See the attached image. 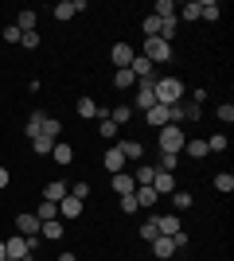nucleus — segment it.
Segmentation results:
<instances>
[{
    "mask_svg": "<svg viewBox=\"0 0 234 261\" xmlns=\"http://www.w3.org/2000/svg\"><path fill=\"white\" fill-rule=\"evenodd\" d=\"M152 94H156V106H179V98H184V82L172 78V74H164V78H156Z\"/></svg>",
    "mask_w": 234,
    "mask_h": 261,
    "instance_id": "1",
    "label": "nucleus"
},
{
    "mask_svg": "<svg viewBox=\"0 0 234 261\" xmlns=\"http://www.w3.org/2000/svg\"><path fill=\"white\" fill-rule=\"evenodd\" d=\"M156 133H160V152H172V156L184 152V144H188V133L179 129V125H164V129H156Z\"/></svg>",
    "mask_w": 234,
    "mask_h": 261,
    "instance_id": "2",
    "label": "nucleus"
},
{
    "mask_svg": "<svg viewBox=\"0 0 234 261\" xmlns=\"http://www.w3.org/2000/svg\"><path fill=\"white\" fill-rule=\"evenodd\" d=\"M141 55H145L148 63H172V43H164V39H160V35H152V39H145V43H141Z\"/></svg>",
    "mask_w": 234,
    "mask_h": 261,
    "instance_id": "3",
    "label": "nucleus"
},
{
    "mask_svg": "<svg viewBox=\"0 0 234 261\" xmlns=\"http://www.w3.org/2000/svg\"><path fill=\"white\" fill-rule=\"evenodd\" d=\"M156 78H160V74H148V78H141V82H137V109H145V113L156 106V94H152Z\"/></svg>",
    "mask_w": 234,
    "mask_h": 261,
    "instance_id": "4",
    "label": "nucleus"
},
{
    "mask_svg": "<svg viewBox=\"0 0 234 261\" xmlns=\"http://www.w3.org/2000/svg\"><path fill=\"white\" fill-rule=\"evenodd\" d=\"M4 257H12V261L32 257V253H28V238H23V234H12V238L4 242Z\"/></svg>",
    "mask_w": 234,
    "mask_h": 261,
    "instance_id": "5",
    "label": "nucleus"
},
{
    "mask_svg": "<svg viewBox=\"0 0 234 261\" xmlns=\"http://www.w3.org/2000/svg\"><path fill=\"white\" fill-rule=\"evenodd\" d=\"M117 148H121L125 164H141V156H145V144H141V141H129V137H117Z\"/></svg>",
    "mask_w": 234,
    "mask_h": 261,
    "instance_id": "6",
    "label": "nucleus"
},
{
    "mask_svg": "<svg viewBox=\"0 0 234 261\" xmlns=\"http://www.w3.org/2000/svg\"><path fill=\"white\" fill-rule=\"evenodd\" d=\"M110 59H113V66H117V70H125V66L137 59V51H133V43H113Z\"/></svg>",
    "mask_w": 234,
    "mask_h": 261,
    "instance_id": "7",
    "label": "nucleus"
},
{
    "mask_svg": "<svg viewBox=\"0 0 234 261\" xmlns=\"http://www.w3.org/2000/svg\"><path fill=\"white\" fill-rule=\"evenodd\" d=\"M51 12H55V20H70V16H78V12H86V0H59Z\"/></svg>",
    "mask_w": 234,
    "mask_h": 261,
    "instance_id": "8",
    "label": "nucleus"
},
{
    "mask_svg": "<svg viewBox=\"0 0 234 261\" xmlns=\"http://www.w3.org/2000/svg\"><path fill=\"white\" fill-rule=\"evenodd\" d=\"M145 121L152 125V129H164V125H172V106H152L145 113Z\"/></svg>",
    "mask_w": 234,
    "mask_h": 261,
    "instance_id": "9",
    "label": "nucleus"
},
{
    "mask_svg": "<svg viewBox=\"0 0 234 261\" xmlns=\"http://www.w3.org/2000/svg\"><path fill=\"white\" fill-rule=\"evenodd\" d=\"M101 164H106V172H113V175H117V172H125V168H129L117 144H113V148H106V156H101Z\"/></svg>",
    "mask_w": 234,
    "mask_h": 261,
    "instance_id": "10",
    "label": "nucleus"
},
{
    "mask_svg": "<svg viewBox=\"0 0 234 261\" xmlns=\"http://www.w3.org/2000/svg\"><path fill=\"white\" fill-rule=\"evenodd\" d=\"M152 191H156L160 199H168L172 191H176V175H172V172H156V179H152Z\"/></svg>",
    "mask_w": 234,
    "mask_h": 261,
    "instance_id": "11",
    "label": "nucleus"
},
{
    "mask_svg": "<svg viewBox=\"0 0 234 261\" xmlns=\"http://www.w3.org/2000/svg\"><path fill=\"white\" fill-rule=\"evenodd\" d=\"M156 230H160L164 238H172V234L184 230V222H179V215H156Z\"/></svg>",
    "mask_w": 234,
    "mask_h": 261,
    "instance_id": "12",
    "label": "nucleus"
},
{
    "mask_svg": "<svg viewBox=\"0 0 234 261\" xmlns=\"http://www.w3.org/2000/svg\"><path fill=\"white\" fill-rule=\"evenodd\" d=\"M67 195H70V187L63 184V179H51V184L43 187V199H47V203H63Z\"/></svg>",
    "mask_w": 234,
    "mask_h": 261,
    "instance_id": "13",
    "label": "nucleus"
},
{
    "mask_svg": "<svg viewBox=\"0 0 234 261\" xmlns=\"http://www.w3.org/2000/svg\"><path fill=\"white\" fill-rule=\"evenodd\" d=\"M129 175H133V184H137V187H152V179H156V168H152V164H137V168H133Z\"/></svg>",
    "mask_w": 234,
    "mask_h": 261,
    "instance_id": "14",
    "label": "nucleus"
},
{
    "mask_svg": "<svg viewBox=\"0 0 234 261\" xmlns=\"http://www.w3.org/2000/svg\"><path fill=\"white\" fill-rule=\"evenodd\" d=\"M78 215H82V199L67 195L63 203H59V218H63V222H70V218H78Z\"/></svg>",
    "mask_w": 234,
    "mask_h": 261,
    "instance_id": "15",
    "label": "nucleus"
},
{
    "mask_svg": "<svg viewBox=\"0 0 234 261\" xmlns=\"http://www.w3.org/2000/svg\"><path fill=\"white\" fill-rule=\"evenodd\" d=\"M16 230H20L23 238H35V234H39V218L35 215H16Z\"/></svg>",
    "mask_w": 234,
    "mask_h": 261,
    "instance_id": "16",
    "label": "nucleus"
},
{
    "mask_svg": "<svg viewBox=\"0 0 234 261\" xmlns=\"http://www.w3.org/2000/svg\"><path fill=\"white\" fill-rule=\"evenodd\" d=\"M113 191H117V195H133V191H137L133 175H129V172H117V175H113Z\"/></svg>",
    "mask_w": 234,
    "mask_h": 261,
    "instance_id": "17",
    "label": "nucleus"
},
{
    "mask_svg": "<svg viewBox=\"0 0 234 261\" xmlns=\"http://www.w3.org/2000/svg\"><path fill=\"white\" fill-rule=\"evenodd\" d=\"M219 16H223V4H215V0H199V20L215 23Z\"/></svg>",
    "mask_w": 234,
    "mask_h": 261,
    "instance_id": "18",
    "label": "nucleus"
},
{
    "mask_svg": "<svg viewBox=\"0 0 234 261\" xmlns=\"http://www.w3.org/2000/svg\"><path fill=\"white\" fill-rule=\"evenodd\" d=\"M129 70H133V78H137V82H141V78H148V74H152L156 66H152V63H148L145 55H137L133 63H129Z\"/></svg>",
    "mask_w": 234,
    "mask_h": 261,
    "instance_id": "19",
    "label": "nucleus"
},
{
    "mask_svg": "<svg viewBox=\"0 0 234 261\" xmlns=\"http://www.w3.org/2000/svg\"><path fill=\"white\" fill-rule=\"evenodd\" d=\"M184 152H188L191 160H203V156H211V152H207V141H203V137H191V141L184 144Z\"/></svg>",
    "mask_w": 234,
    "mask_h": 261,
    "instance_id": "20",
    "label": "nucleus"
},
{
    "mask_svg": "<svg viewBox=\"0 0 234 261\" xmlns=\"http://www.w3.org/2000/svg\"><path fill=\"white\" fill-rule=\"evenodd\" d=\"M152 253L160 261H168L172 257V253H176V246H172V238H164V234H160V238H152Z\"/></svg>",
    "mask_w": 234,
    "mask_h": 261,
    "instance_id": "21",
    "label": "nucleus"
},
{
    "mask_svg": "<svg viewBox=\"0 0 234 261\" xmlns=\"http://www.w3.org/2000/svg\"><path fill=\"white\" fill-rule=\"evenodd\" d=\"M176 20H199V0H188V4H176Z\"/></svg>",
    "mask_w": 234,
    "mask_h": 261,
    "instance_id": "22",
    "label": "nucleus"
},
{
    "mask_svg": "<svg viewBox=\"0 0 234 261\" xmlns=\"http://www.w3.org/2000/svg\"><path fill=\"white\" fill-rule=\"evenodd\" d=\"M133 199H137V207H156V203H160V195H156L152 187H137Z\"/></svg>",
    "mask_w": 234,
    "mask_h": 261,
    "instance_id": "23",
    "label": "nucleus"
},
{
    "mask_svg": "<svg viewBox=\"0 0 234 261\" xmlns=\"http://www.w3.org/2000/svg\"><path fill=\"white\" fill-rule=\"evenodd\" d=\"M35 20H39V16H35L32 8H20V12H16V28H20V32H35Z\"/></svg>",
    "mask_w": 234,
    "mask_h": 261,
    "instance_id": "24",
    "label": "nucleus"
},
{
    "mask_svg": "<svg viewBox=\"0 0 234 261\" xmlns=\"http://www.w3.org/2000/svg\"><path fill=\"white\" fill-rule=\"evenodd\" d=\"M110 121L117 125V129H121V125H129V121H133V106H113V109H110Z\"/></svg>",
    "mask_w": 234,
    "mask_h": 261,
    "instance_id": "25",
    "label": "nucleus"
},
{
    "mask_svg": "<svg viewBox=\"0 0 234 261\" xmlns=\"http://www.w3.org/2000/svg\"><path fill=\"white\" fill-rule=\"evenodd\" d=\"M51 156H55V164H70V160H74V148H70L67 141H55V148H51Z\"/></svg>",
    "mask_w": 234,
    "mask_h": 261,
    "instance_id": "26",
    "label": "nucleus"
},
{
    "mask_svg": "<svg viewBox=\"0 0 234 261\" xmlns=\"http://www.w3.org/2000/svg\"><path fill=\"white\" fill-rule=\"evenodd\" d=\"M176 32H179V20H176V16L160 20V39H164V43H172V39H176Z\"/></svg>",
    "mask_w": 234,
    "mask_h": 261,
    "instance_id": "27",
    "label": "nucleus"
},
{
    "mask_svg": "<svg viewBox=\"0 0 234 261\" xmlns=\"http://www.w3.org/2000/svg\"><path fill=\"white\" fill-rule=\"evenodd\" d=\"M168 199H172V207H176V211H188L191 203H195V195H191V191H179V187H176Z\"/></svg>",
    "mask_w": 234,
    "mask_h": 261,
    "instance_id": "28",
    "label": "nucleus"
},
{
    "mask_svg": "<svg viewBox=\"0 0 234 261\" xmlns=\"http://www.w3.org/2000/svg\"><path fill=\"white\" fill-rule=\"evenodd\" d=\"M39 230H43V238H63V218H47L39 222Z\"/></svg>",
    "mask_w": 234,
    "mask_h": 261,
    "instance_id": "29",
    "label": "nucleus"
},
{
    "mask_svg": "<svg viewBox=\"0 0 234 261\" xmlns=\"http://www.w3.org/2000/svg\"><path fill=\"white\" fill-rule=\"evenodd\" d=\"M43 121H47V113H43V109H35L32 117H28V141H32V137H39V129H43Z\"/></svg>",
    "mask_w": 234,
    "mask_h": 261,
    "instance_id": "30",
    "label": "nucleus"
},
{
    "mask_svg": "<svg viewBox=\"0 0 234 261\" xmlns=\"http://www.w3.org/2000/svg\"><path fill=\"white\" fill-rule=\"evenodd\" d=\"M152 16H156V20H168V16H176V0H156Z\"/></svg>",
    "mask_w": 234,
    "mask_h": 261,
    "instance_id": "31",
    "label": "nucleus"
},
{
    "mask_svg": "<svg viewBox=\"0 0 234 261\" xmlns=\"http://www.w3.org/2000/svg\"><path fill=\"white\" fill-rule=\"evenodd\" d=\"M39 137H51V141H59V137H63V125H59L55 117H47V121H43V129H39Z\"/></svg>",
    "mask_w": 234,
    "mask_h": 261,
    "instance_id": "32",
    "label": "nucleus"
},
{
    "mask_svg": "<svg viewBox=\"0 0 234 261\" xmlns=\"http://www.w3.org/2000/svg\"><path fill=\"white\" fill-rule=\"evenodd\" d=\"M215 191L230 195V191H234V175H230V172H219V175H215Z\"/></svg>",
    "mask_w": 234,
    "mask_h": 261,
    "instance_id": "33",
    "label": "nucleus"
},
{
    "mask_svg": "<svg viewBox=\"0 0 234 261\" xmlns=\"http://www.w3.org/2000/svg\"><path fill=\"white\" fill-rule=\"evenodd\" d=\"M35 218H39V222H47V218H59V203H39V211H35Z\"/></svg>",
    "mask_w": 234,
    "mask_h": 261,
    "instance_id": "34",
    "label": "nucleus"
},
{
    "mask_svg": "<svg viewBox=\"0 0 234 261\" xmlns=\"http://www.w3.org/2000/svg\"><path fill=\"white\" fill-rule=\"evenodd\" d=\"M133 82H137V78H133V70H129V66L113 74V86H117V90H129V86H133Z\"/></svg>",
    "mask_w": 234,
    "mask_h": 261,
    "instance_id": "35",
    "label": "nucleus"
},
{
    "mask_svg": "<svg viewBox=\"0 0 234 261\" xmlns=\"http://www.w3.org/2000/svg\"><path fill=\"white\" fill-rule=\"evenodd\" d=\"M32 148L39 156H51V148H55V141H51V137H32Z\"/></svg>",
    "mask_w": 234,
    "mask_h": 261,
    "instance_id": "36",
    "label": "nucleus"
},
{
    "mask_svg": "<svg viewBox=\"0 0 234 261\" xmlns=\"http://www.w3.org/2000/svg\"><path fill=\"white\" fill-rule=\"evenodd\" d=\"M226 144H230V141H226V133H215L211 141H207V152H226Z\"/></svg>",
    "mask_w": 234,
    "mask_h": 261,
    "instance_id": "37",
    "label": "nucleus"
},
{
    "mask_svg": "<svg viewBox=\"0 0 234 261\" xmlns=\"http://www.w3.org/2000/svg\"><path fill=\"white\" fill-rule=\"evenodd\" d=\"M176 168H179V156L160 152V168H156V172H176Z\"/></svg>",
    "mask_w": 234,
    "mask_h": 261,
    "instance_id": "38",
    "label": "nucleus"
},
{
    "mask_svg": "<svg viewBox=\"0 0 234 261\" xmlns=\"http://www.w3.org/2000/svg\"><path fill=\"white\" fill-rule=\"evenodd\" d=\"M141 238H145V242L160 238V230H156V218H145V222H141Z\"/></svg>",
    "mask_w": 234,
    "mask_h": 261,
    "instance_id": "39",
    "label": "nucleus"
},
{
    "mask_svg": "<svg viewBox=\"0 0 234 261\" xmlns=\"http://www.w3.org/2000/svg\"><path fill=\"white\" fill-rule=\"evenodd\" d=\"M179 113H184V121H199V117H203V109L195 106V101H188V106H179Z\"/></svg>",
    "mask_w": 234,
    "mask_h": 261,
    "instance_id": "40",
    "label": "nucleus"
},
{
    "mask_svg": "<svg viewBox=\"0 0 234 261\" xmlns=\"http://www.w3.org/2000/svg\"><path fill=\"white\" fill-rule=\"evenodd\" d=\"M215 117L223 121V125H230V121H234V106H230V101H223V106L215 109Z\"/></svg>",
    "mask_w": 234,
    "mask_h": 261,
    "instance_id": "41",
    "label": "nucleus"
},
{
    "mask_svg": "<svg viewBox=\"0 0 234 261\" xmlns=\"http://www.w3.org/2000/svg\"><path fill=\"white\" fill-rule=\"evenodd\" d=\"M141 28H145V39L160 35V20H156V16H145V23H141Z\"/></svg>",
    "mask_w": 234,
    "mask_h": 261,
    "instance_id": "42",
    "label": "nucleus"
},
{
    "mask_svg": "<svg viewBox=\"0 0 234 261\" xmlns=\"http://www.w3.org/2000/svg\"><path fill=\"white\" fill-rule=\"evenodd\" d=\"M98 129H101V137H106V141H117V125H113L110 117H106V121H98Z\"/></svg>",
    "mask_w": 234,
    "mask_h": 261,
    "instance_id": "43",
    "label": "nucleus"
},
{
    "mask_svg": "<svg viewBox=\"0 0 234 261\" xmlns=\"http://www.w3.org/2000/svg\"><path fill=\"white\" fill-rule=\"evenodd\" d=\"M4 39H8V43H20V39H23V32L16 28V23H4Z\"/></svg>",
    "mask_w": 234,
    "mask_h": 261,
    "instance_id": "44",
    "label": "nucleus"
},
{
    "mask_svg": "<svg viewBox=\"0 0 234 261\" xmlns=\"http://www.w3.org/2000/svg\"><path fill=\"white\" fill-rule=\"evenodd\" d=\"M20 47H28V51H35V47H39V32H23Z\"/></svg>",
    "mask_w": 234,
    "mask_h": 261,
    "instance_id": "45",
    "label": "nucleus"
},
{
    "mask_svg": "<svg viewBox=\"0 0 234 261\" xmlns=\"http://www.w3.org/2000/svg\"><path fill=\"white\" fill-rule=\"evenodd\" d=\"M121 211H125V215H133V211H141V207H137L133 195H121Z\"/></svg>",
    "mask_w": 234,
    "mask_h": 261,
    "instance_id": "46",
    "label": "nucleus"
},
{
    "mask_svg": "<svg viewBox=\"0 0 234 261\" xmlns=\"http://www.w3.org/2000/svg\"><path fill=\"white\" fill-rule=\"evenodd\" d=\"M70 195H74V199H90V184H74V187H70Z\"/></svg>",
    "mask_w": 234,
    "mask_h": 261,
    "instance_id": "47",
    "label": "nucleus"
},
{
    "mask_svg": "<svg viewBox=\"0 0 234 261\" xmlns=\"http://www.w3.org/2000/svg\"><path fill=\"white\" fill-rule=\"evenodd\" d=\"M172 246H176V250H188V230H179V234H172Z\"/></svg>",
    "mask_w": 234,
    "mask_h": 261,
    "instance_id": "48",
    "label": "nucleus"
},
{
    "mask_svg": "<svg viewBox=\"0 0 234 261\" xmlns=\"http://www.w3.org/2000/svg\"><path fill=\"white\" fill-rule=\"evenodd\" d=\"M8 187V168H0V191Z\"/></svg>",
    "mask_w": 234,
    "mask_h": 261,
    "instance_id": "49",
    "label": "nucleus"
},
{
    "mask_svg": "<svg viewBox=\"0 0 234 261\" xmlns=\"http://www.w3.org/2000/svg\"><path fill=\"white\" fill-rule=\"evenodd\" d=\"M59 261H78V257H74V253H63V257H59Z\"/></svg>",
    "mask_w": 234,
    "mask_h": 261,
    "instance_id": "50",
    "label": "nucleus"
},
{
    "mask_svg": "<svg viewBox=\"0 0 234 261\" xmlns=\"http://www.w3.org/2000/svg\"><path fill=\"white\" fill-rule=\"evenodd\" d=\"M0 261H4V242H0Z\"/></svg>",
    "mask_w": 234,
    "mask_h": 261,
    "instance_id": "51",
    "label": "nucleus"
},
{
    "mask_svg": "<svg viewBox=\"0 0 234 261\" xmlns=\"http://www.w3.org/2000/svg\"><path fill=\"white\" fill-rule=\"evenodd\" d=\"M4 261H12V257H4Z\"/></svg>",
    "mask_w": 234,
    "mask_h": 261,
    "instance_id": "52",
    "label": "nucleus"
}]
</instances>
